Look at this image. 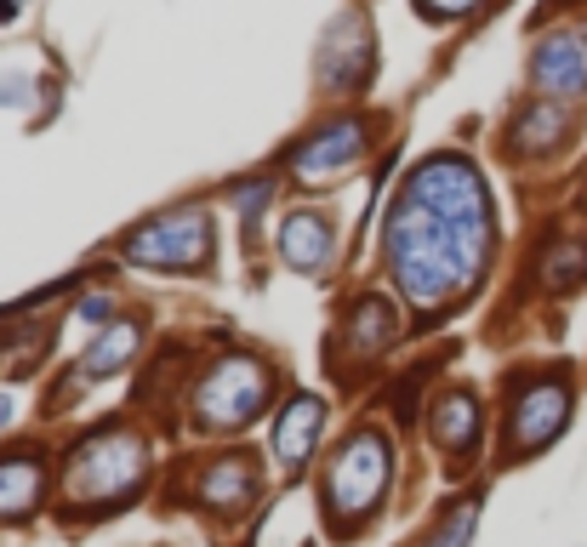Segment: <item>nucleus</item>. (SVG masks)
I'll return each instance as SVG.
<instances>
[{
  "label": "nucleus",
  "mask_w": 587,
  "mask_h": 547,
  "mask_svg": "<svg viewBox=\"0 0 587 547\" xmlns=\"http://www.w3.org/2000/svg\"><path fill=\"white\" fill-rule=\"evenodd\" d=\"M479 433H485V411H479V393L473 388H446L428 411V439L446 462H473L479 451Z\"/></svg>",
  "instance_id": "nucleus-13"
},
{
  "label": "nucleus",
  "mask_w": 587,
  "mask_h": 547,
  "mask_svg": "<svg viewBox=\"0 0 587 547\" xmlns=\"http://www.w3.org/2000/svg\"><path fill=\"white\" fill-rule=\"evenodd\" d=\"M143 336H149V325H143L137 314L109 320L104 331L91 336L86 354H80V382H109V377L131 371V365H137V354H143Z\"/></svg>",
  "instance_id": "nucleus-15"
},
{
  "label": "nucleus",
  "mask_w": 587,
  "mask_h": 547,
  "mask_svg": "<svg viewBox=\"0 0 587 547\" xmlns=\"http://www.w3.org/2000/svg\"><path fill=\"white\" fill-rule=\"evenodd\" d=\"M46 451L23 445V451H0V525H29L46 502Z\"/></svg>",
  "instance_id": "nucleus-14"
},
{
  "label": "nucleus",
  "mask_w": 587,
  "mask_h": 547,
  "mask_svg": "<svg viewBox=\"0 0 587 547\" xmlns=\"http://www.w3.org/2000/svg\"><path fill=\"white\" fill-rule=\"evenodd\" d=\"M120 257L149 274H212L217 268V223L206 206H172L137 223L120 240Z\"/></svg>",
  "instance_id": "nucleus-6"
},
{
  "label": "nucleus",
  "mask_w": 587,
  "mask_h": 547,
  "mask_svg": "<svg viewBox=\"0 0 587 547\" xmlns=\"http://www.w3.org/2000/svg\"><path fill=\"white\" fill-rule=\"evenodd\" d=\"M382 274L411 309H457L485 280L497 252V206L462 155H428L411 166L400 201L382 217Z\"/></svg>",
  "instance_id": "nucleus-1"
},
{
  "label": "nucleus",
  "mask_w": 587,
  "mask_h": 547,
  "mask_svg": "<svg viewBox=\"0 0 587 547\" xmlns=\"http://www.w3.org/2000/svg\"><path fill=\"white\" fill-rule=\"evenodd\" d=\"M274 252L291 274L303 280H325L331 257H336V223L320 212V206H297L280 217V234H274Z\"/></svg>",
  "instance_id": "nucleus-11"
},
{
  "label": "nucleus",
  "mask_w": 587,
  "mask_h": 547,
  "mask_svg": "<svg viewBox=\"0 0 587 547\" xmlns=\"http://www.w3.org/2000/svg\"><path fill=\"white\" fill-rule=\"evenodd\" d=\"M394 439H388L376 422H360L336 439V451L325 457L320 473V514L325 525H336V536H360L376 525L388 490H394Z\"/></svg>",
  "instance_id": "nucleus-2"
},
{
  "label": "nucleus",
  "mask_w": 587,
  "mask_h": 547,
  "mask_svg": "<svg viewBox=\"0 0 587 547\" xmlns=\"http://www.w3.org/2000/svg\"><path fill=\"white\" fill-rule=\"evenodd\" d=\"M530 86H536V97H554V104L587 97V23H570V29H554L536 40Z\"/></svg>",
  "instance_id": "nucleus-9"
},
{
  "label": "nucleus",
  "mask_w": 587,
  "mask_h": 547,
  "mask_svg": "<svg viewBox=\"0 0 587 547\" xmlns=\"http://www.w3.org/2000/svg\"><path fill=\"white\" fill-rule=\"evenodd\" d=\"M576 388L565 371H519L502 388V462H536L570 428Z\"/></svg>",
  "instance_id": "nucleus-4"
},
{
  "label": "nucleus",
  "mask_w": 587,
  "mask_h": 547,
  "mask_svg": "<svg viewBox=\"0 0 587 547\" xmlns=\"http://www.w3.org/2000/svg\"><path fill=\"white\" fill-rule=\"evenodd\" d=\"M274 406V365L263 354H223L188 388V422L200 433H239Z\"/></svg>",
  "instance_id": "nucleus-5"
},
{
  "label": "nucleus",
  "mask_w": 587,
  "mask_h": 547,
  "mask_svg": "<svg viewBox=\"0 0 587 547\" xmlns=\"http://www.w3.org/2000/svg\"><path fill=\"white\" fill-rule=\"evenodd\" d=\"M479 7H485V0H411V12L422 23H457V18H468Z\"/></svg>",
  "instance_id": "nucleus-18"
},
{
  "label": "nucleus",
  "mask_w": 587,
  "mask_h": 547,
  "mask_svg": "<svg viewBox=\"0 0 587 547\" xmlns=\"http://www.w3.org/2000/svg\"><path fill=\"white\" fill-rule=\"evenodd\" d=\"M149 439H143L137 428L115 422V428H97L86 433L69 462H63V496L75 508H91V514H104V508H126L131 496L143 490V479H149Z\"/></svg>",
  "instance_id": "nucleus-3"
},
{
  "label": "nucleus",
  "mask_w": 587,
  "mask_h": 547,
  "mask_svg": "<svg viewBox=\"0 0 587 547\" xmlns=\"http://www.w3.org/2000/svg\"><path fill=\"white\" fill-rule=\"evenodd\" d=\"M325 422H331V411L320 393H285V406L274 411V462L285 479H303V468L320 451Z\"/></svg>",
  "instance_id": "nucleus-10"
},
{
  "label": "nucleus",
  "mask_w": 587,
  "mask_h": 547,
  "mask_svg": "<svg viewBox=\"0 0 587 547\" xmlns=\"http://www.w3.org/2000/svg\"><path fill=\"white\" fill-rule=\"evenodd\" d=\"M75 320H80V325H97V331H104L109 320H120V314H115V296H109V291H91V296H80Z\"/></svg>",
  "instance_id": "nucleus-19"
},
{
  "label": "nucleus",
  "mask_w": 587,
  "mask_h": 547,
  "mask_svg": "<svg viewBox=\"0 0 587 547\" xmlns=\"http://www.w3.org/2000/svg\"><path fill=\"white\" fill-rule=\"evenodd\" d=\"M194 496H200V508L246 514L263 496V468L252 462V451H217L212 462H200V473H194Z\"/></svg>",
  "instance_id": "nucleus-12"
},
{
  "label": "nucleus",
  "mask_w": 587,
  "mask_h": 547,
  "mask_svg": "<svg viewBox=\"0 0 587 547\" xmlns=\"http://www.w3.org/2000/svg\"><path fill=\"white\" fill-rule=\"evenodd\" d=\"M18 411H23V400H18L12 388H0V433H7V428L18 422Z\"/></svg>",
  "instance_id": "nucleus-20"
},
{
  "label": "nucleus",
  "mask_w": 587,
  "mask_h": 547,
  "mask_svg": "<svg viewBox=\"0 0 587 547\" xmlns=\"http://www.w3.org/2000/svg\"><path fill=\"white\" fill-rule=\"evenodd\" d=\"M479 530V496H457V502L439 514L422 536H411L405 547H468Z\"/></svg>",
  "instance_id": "nucleus-16"
},
{
  "label": "nucleus",
  "mask_w": 587,
  "mask_h": 547,
  "mask_svg": "<svg viewBox=\"0 0 587 547\" xmlns=\"http://www.w3.org/2000/svg\"><path fill=\"white\" fill-rule=\"evenodd\" d=\"M365 148H371V120L365 115H331L325 126H314L285 155V172L303 188H320V183H336L342 172H354L365 160Z\"/></svg>",
  "instance_id": "nucleus-7"
},
{
  "label": "nucleus",
  "mask_w": 587,
  "mask_h": 547,
  "mask_svg": "<svg viewBox=\"0 0 587 547\" xmlns=\"http://www.w3.org/2000/svg\"><path fill=\"white\" fill-rule=\"evenodd\" d=\"M228 201H234L239 228H257V217H263L268 201H274V183H268V177H246V183H234V188H228Z\"/></svg>",
  "instance_id": "nucleus-17"
},
{
  "label": "nucleus",
  "mask_w": 587,
  "mask_h": 547,
  "mask_svg": "<svg viewBox=\"0 0 587 547\" xmlns=\"http://www.w3.org/2000/svg\"><path fill=\"white\" fill-rule=\"evenodd\" d=\"M376 69V35H371V18L360 7H349L331 29H325V46H320V86L325 91H360Z\"/></svg>",
  "instance_id": "nucleus-8"
}]
</instances>
